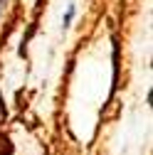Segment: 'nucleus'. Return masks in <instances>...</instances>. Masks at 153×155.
Here are the masks:
<instances>
[{"instance_id":"f257e3e1","label":"nucleus","mask_w":153,"mask_h":155,"mask_svg":"<svg viewBox=\"0 0 153 155\" xmlns=\"http://www.w3.org/2000/svg\"><path fill=\"white\" fill-rule=\"evenodd\" d=\"M72 17H74V5H69L67 15H64V27H69V22H72Z\"/></svg>"},{"instance_id":"f03ea898","label":"nucleus","mask_w":153,"mask_h":155,"mask_svg":"<svg viewBox=\"0 0 153 155\" xmlns=\"http://www.w3.org/2000/svg\"><path fill=\"white\" fill-rule=\"evenodd\" d=\"M8 118V108L3 106V99H0V121H5Z\"/></svg>"}]
</instances>
